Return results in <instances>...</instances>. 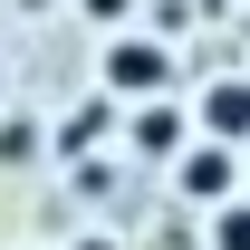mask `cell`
<instances>
[{"instance_id":"1","label":"cell","mask_w":250,"mask_h":250,"mask_svg":"<svg viewBox=\"0 0 250 250\" xmlns=\"http://www.w3.org/2000/svg\"><path fill=\"white\" fill-rule=\"evenodd\" d=\"M173 87V48L145 29H116V48L96 58V96H116V106H154V96Z\"/></svg>"},{"instance_id":"2","label":"cell","mask_w":250,"mask_h":250,"mask_svg":"<svg viewBox=\"0 0 250 250\" xmlns=\"http://www.w3.org/2000/svg\"><path fill=\"white\" fill-rule=\"evenodd\" d=\"M173 183H183V202H241V164H231V145H202V135H192L183 154H173Z\"/></svg>"},{"instance_id":"3","label":"cell","mask_w":250,"mask_h":250,"mask_svg":"<svg viewBox=\"0 0 250 250\" xmlns=\"http://www.w3.org/2000/svg\"><path fill=\"white\" fill-rule=\"evenodd\" d=\"M192 135L202 145H241L250 135V77H212V87L192 96Z\"/></svg>"},{"instance_id":"4","label":"cell","mask_w":250,"mask_h":250,"mask_svg":"<svg viewBox=\"0 0 250 250\" xmlns=\"http://www.w3.org/2000/svg\"><path fill=\"white\" fill-rule=\"evenodd\" d=\"M125 135H135V154H183V145H192V135H183V106H173V96L135 106V125H125Z\"/></svg>"},{"instance_id":"5","label":"cell","mask_w":250,"mask_h":250,"mask_svg":"<svg viewBox=\"0 0 250 250\" xmlns=\"http://www.w3.org/2000/svg\"><path fill=\"white\" fill-rule=\"evenodd\" d=\"M106 125H116V96H87V106H67V116H58V154H87Z\"/></svg>"},{"instance_id":"6","label":"cell","mask_w":250,"mask_h":250,"mask_svg":"<svg viewBox=\"0 0 250 250\" xmlns=\"http://www.w3.org/2000/svg\"><path fill=\"white\" fill-rule=\"evenodd\" d=\"M0 164H39V116H0Z\"/></svg>"},{"instance_id":"7","label":"cell","mask_w":250,"mask_h":250,"mask_svg":"<svg viewBox=\"0 0 250 250\" xmlns=\"http://www.w3.org/2000/svg\"><path fill=\"white\" fill-rule=\"evenodd\" d=\"M212 250H250V202H221L212 212Z\"/></svg>"},{"instance_id":"8","label":"cell","mask_w":250,"mask_h":250,"mask_svg":"<svg viewBox=\"0 0 250 250\" xmlns=\"http://www.w3.org/2000/svg\"><path fill=\"white\" fill-rule=\"evenodd\" d=\"M77 10H87L96 29H125V20H135V0H77Z\"/></svg>"},{"instance_id":"9","label":"cell","mask_w":250,"mask_h":250,"mask_svg":"<svg viewBox=\"0 0 250 250\" xmlns=\"http://www.w3.org/2000/svg\"><path fill=\"white\" fill-rule=\"evenodd\" d=\"M77 250H116V241H77Z\"/></svg>"},{"instance_id":"10","label":"cell","mask_w":250,"mask_h":250,"mask_svg":"<svg viewBox=\"0 0 250 250\" xmlns=\"http://www.w3.org/2000/svg\"><path fill=\"white\" fill-rule=\"evenodd\" d=\"M20 10H48V0H20Z\"/></svg>"}]
</instances>
